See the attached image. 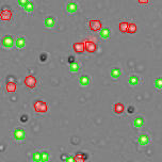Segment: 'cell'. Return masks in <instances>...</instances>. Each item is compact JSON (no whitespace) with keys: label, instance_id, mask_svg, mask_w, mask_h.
<instances>
[{"label":"cell","instance_id":"cell-7","mask_svg":"<svg viewBox=\"0 0 162 162\" xmlns=\"http://www.w3.org/2000/svg\"><path fill=\"white\" fill-rule=\"evenodd\" d=\"M73 49L75 50V52L82 53L84 50H85V45H84V43H81V42L75 43V44L73 45Z\"/></svg>","mask_w":162,"mask_h":162},{"label":"cell","instance_id":"cell-28","mask_svg":"<svg viewBox=\"0 0 162 162\" xmlns=\"http://www.w3.org/2000/svg\"><path fill=\"white\" fill-rule=\"evenodd\" d=\"M28 3H29V1H27V0H20V1H18V5H20V7H24V8H26Z\"/></svg>","mask_w":162,"mask_h":162},{"label":"cell","instance_id":"cell-26","mask_svg":"<svg viewBox=\"0 0 162 162\" xmlns=\"http://www.w3.org/2000/svg\"><path fill=\"white\" fill-rule=\"evenodd\" d=\"M155 87L158 90H161L162 89V77H159L155 80Z\"/></svg>","mask_w":162,"mask_h":162},{"label":"cell","instance_id":"cell-20","mask_svg":"<svg viewBox=\"0 0 162 162\" xmlns=\"http://www.w3.org/2000/svg\"><path fill=\"white\" fill-rule=\"evenodd\" d=\"M85 159H87V156H85L84 153H77L76 157H75L76 162H84Z\"/></svg>","mask_w":162,"mask_h":162},{"label":"cell","instance_id":"cell-18","mask_svg":"<svg viewBox=\"0 0 162 162\" xmlns=\"http://www.w3.org/2000/svg\"><path fill=\"white\" fill-rule=\"evenodd\" d=\"M139 81H140V79H139V77L136 76V75H132V76H130V77L128 78V82H129V84L132 85V87L136 85V84L139 83Z\"/></svg>","mask_w":162,"mask_h":162},{"label":"cell","instance_id":"cell-5","mask_svg":"<svg viewBox=\"0 0 162 162\" xmlns=\"http://www.w3.org/2000/svg\"><path fill=\"white\" fill-rule=\"evenodd\" d=\"M84 45H85V50H87L88 52L94 53L95 51H96L97 46L94 42H92V41H87V42L84 43Z\"/></svg>","mask_w":162,"mask_h":162},{"label":"cell","instance_id":"cell-8","mask_svg":"<svg viewBox=\"0 0 162 162\" xmlns=\"http://www.w3.org/2000/svg\"><path fill=\"white\" fill-rule=\"evenodd\" d=\"M110 35H111V31L108 27H105V28H102L100 31H99V36H100L101 39H107L110 37Z\"/></svg>","mask_w":162,"mask_h":162},{"label":"cell","instance_id":"cell-9","mask_svg":"<svg viewBox=\"0 0 162 162\" xmlns=\"http://www.w3.org/2000/svg\"><path fill=\"white\" fill-rule=\"evenodd\" d=\"M44 25L45 27H47V28H53L54 25H56V19H54V17H52V16L46 17L44 20Z\"/></svg>","mask_w":162,"mask_h":162},{"label":"cell","instance_id":"cell-2","mask_svg":"<svg viewBox=\"0 0 162 162\" xmlns=\"http://www.w3.org/2000/svg\"><path fill=\"white\" fill-rule=\"evenodd\" d=\"M15 44V42H14L13 39V36L12 35H5V37L2 39V46L5 47V48H12Z\"/></svg>","mask_w":162,"mask_h":162},{"label":"cell","instance_id":"cell-3","mask_svg":"<svg viewBox=\"0 0 162 162\" xmlns=\"http://www.w3.org/2000/svg\"><path fill=\"white\" fill-rule=\"evenodd\" d=\"M13 136L15 140L22 141L25 139V136H26V132H25V130L20 127L15 128V130H14V132H13Z\"/></svg>","mask_w":162,"mask_h":162},{"label":"cell","instance_id":"cell-13","mask_svg":"<svg viewBox=\"0 0 162 162\" xmlns=\"http://www.w3.org/2000/svg\"><path fill=\"white\" fill-rule=\"evenodd\" d=\"M25 44H26V39L24 36H18L17 39H15V46L17 47L18 49H22L25 47Z\"/></svg>","mask_w":162,"mask_h":162},{"label":"cell","instance_id":"cell-15","mask_svg":"<svg viewBox=\"0 0 162 162\" xmlns=\"http://www.w3.org/2000/svg\"><path fill=\"white\" fill-rule=\"evenodd\" d=\"M114 109V112L116 114H122L124 112V110H125V107H124L123 104H121V102H117V104H115L113 107Z\"/></svg>","mask_w":162,"mask_h":162},{"label":"cell","instance_id":"cell-23","mask_svg":"<svg viewBox=\"0 0 162 162\" xmlns=\"http://www.w3.org/2000/svg\"><path fill=\"white\" fill-rule=\"evenodd\" d=\"M79 68H80V64H79L78 62H75L73 64H70V70L71 73H76V71H78Z\"/></svg>","mask_w":162,"mask_h":162},{"label":"cell","instance_id":"cell-19","mask_svg":"<svg viewBox=\"0 0 162 162\" xmlns=\"http://www.w3.org/2000/svg\"><path fill=\"white\" fill-rule=\"evenodd\" d=\"M136 29H138V27L134 22H130L129 24V26H128V33H130V34H133V33H136Z\"/></svg>","mask_w":162,"mask_h":162},{"label":"cell","instance_id":"cell-25","mask_svg":"<svg viewBox=\"0 0 162 162\" xmlns=\"http://www.w3.org/2000/svg\"><path fill=\"white\" fill-rule=\"evenodd\" d=\"M49 160V153L47 152L41 153V162H47Z\"/></svg>","mask_w":162,"mask_h":162},{"label":"cell","instance_id":"cell-17","mask_svg":"<svg viewBox=\"0 0 162 162\" xmlns=\"http://www.w3.org/2000/svg\"><path fill=\"white\" fill-rule=\"evenodd\" d=\"M12 18V12L9 10H3L1 12V19L3 20H10Z\"/></svg>","mask_w":162,"mask_h":162},{"label":"cell","instance_id":"cell-22","mask_svg":"<svg viewBox=\"0 0 162 162\" xmlns=\"http://www.w3.org/2000/svg\"><path fill=\"white\" fill-rule=\"evenodd\" d=\"M128 26H129V24L126 22H123L119 24V31L121 32H124V33H126L128 31Z\"/></svg>","mask_w":162,"mask_h":162},{"label":"cell","instance_id":"cell-4","mask_svg":"<svg viewBox=\"0 0 162 162\" xmlns=\"http://www.w3.org/2000/svg\"><path fill=\"white\" fill-rule=\"evenodd\" d=\"M24 82L26 84V87H28L29 89H34L36 87V78L33 76H27Z\"/></svg>","mask_w":162,"mask_h":162},{"label":"cell","instance_id":"cell-14","mask_svg":"<svg viewBox=\"0 0 162 162\" xmlns=\"http://www.w3.org/2000/svg\"><path fill=\"white\" fill-rule=\"evenodd\" d=\"M144 125V118L141 117V116H138L133 119V127L136 128H140Z\"/></svg>","mask_w":162,"mask_h":162},{"label":"cell","instance_id":"cell-10","mask_svg":"<svg viewBox=\"0 0 162 162\" xmlns=\"http://www.w3.org/2000/svg\"><path fill=\"white\" fill-rule=\"evenodd\" d=\"M77 10H78V5L76 2H74V1L73 2H68L66 5V11L68 13H75Z\"/></svg>","mask_w":162,"mask_h":162},{"label":"cell","instance_id":"cell-24","mask_svg":"<svg viewBox=\"0 0 162 162\" xmlns=\"http://www.w3.org/2000/svg\"><path fill=\"white\" fill-rule=\"evenodd\" d=\"M32 161L33 162H41V153L35 152L32 153Z\"/></svg>","mask_w":162,"mask_h":162},{"label":"cell","instance_id":"cell-27","mask_svg":"<svg viewBox=\"0 0 162 162\" xmlns=\"http://www.w3.org/2000/svg\"><path fill=\"white\" fill-rule=\"evenodd\" d=\"M33 8H34V5H33V2L29 1V3L27 5V7L25 8V10H26V12H28V13H31V12L33 11Z\"/></svg>","mask_w":162,"mask_h":162},{"label":"cell","instance_id":"cell-32","mask_svg":"<svg viewBox=\"0 0 162 162\" xmlns=\"http://www.w3.org/2000/svg\"><path fill=\"white\" fill-rule=\"evenodd\" d=\"M39 58H41V61L44 62L45 60H46V54H41V57Z\"/></svg>","mask_w":162,"mask_h":162},{"label":"cell","instance_id":"cell-33","mask_svg":"<svg viewBox=\"0 0 162 162\" xmlns=\"http://www.w3.org/2000/svg\"><path fill=\"white\" fill-rule=\"evenodd\" d=\"M147 2H148L147 0H146V1H145V0H140V1H139V3H141V5H144V3L147 5Z\"/></svg>","mask_w":162,"mask_h":162},{"label":"cell","instance_id":"cell-11","mask_svg":"<svg viewBox=\"0 0 162 162\" xmlns=\"http://www.w3.org/2000/svg\"><path fill=\"white\" fill-rule=\"evenodd\" d=\"M79 83L82 87H88L90 84V77L88 75H81L80 78H79Z\"/></svg>","mask_w":162,"mask_h":162},{"label":"cell","instance_id":"cell-1","mask_svg":"<svg viewBox=\"0 0 162 162\" xmlns=\"http://www.w3.org/2000/svg\"><path fill=\"white\" fill-rule=\"evenodd\" d=\"M33 108H34L35 111L39 112V113H46V112L48 111V106H47V104L43 100L35 101Z\"/></svg>","mask_w":162,"mask_h":162},{"label":"cell","instance_id":"cell-21","mask_svg":"<svg viewBox=\"0 0 162 162\" xmlns=\"http://www.w3.org/2000/svg\"><path fill=\"white\" fill-rule=\"evenodd\" d=\"M5 89H7L8 92H15L16 91V84L14 83V82H8Z\"/></svg>","mask_w":162,"mask_h":162},{"label":"cell","instance_id":"cell-12","mask_svg":"<svg viewBox=\"0 0 162 162\" xmlns=\"http://www.w3.org/2000/svg\"><path fill=\"white\" fill-rule=\"evenodd\" d=\"M138 142H139V144H140L141 146H145V145L148 144L149 136H147V134L143 133V134H141V136H139V139H138Z\"/></svg>","mask_w":162,"mask_h":162},{"label":"cell","instance_id":"cell-31","mask_svg":"<svg viewBox=\"0 0 162 162\" xmlns=\"http://www.w3.org/2000/svg\"><path fill=\"white\" fill-rule=\"evenodd\" d=\"M27 119H28V116H27V115H22V122H24V123H25V122H27Z\"/></svg>","mask_w":162,"mask_h":162},{"label":"cell","instance_id":"cell-30","mask_svg":"<svg viewBox=\"0 0 162 162\" xmlns=\"http://www.w3.org/2000/svg\"><path fill=\"white\" fill-rule=\"evenodd\" d=\"M68 63H70V64L75 63V58L74 57H70V58H68Z\"/></svg>","mask_w":162,"mask_h":162},{"label":"cell","instance_id":"cell-6","mask_svg":"<svg viewBox=\"0 0 162 162\" xmlns=\"http://www.w3.org/2000/svg\"><path fill=\"white\" fill-rule=\"evenodd\" d=\"M90 29L92 31H98L101 30V22L100 20L98 19H95V20H90Z\"/></svg>","mask_w":162,"mask_h":162},{"label":"cell","instance_id":"cell-29","mask_svg":"<svg viewBox=\"0 0 162 162\" xmlns=\"http://www.w3.org/2000/svg\"><path fill=\"white\" fill-rule=\"evenodd\" d=\"M64 162H76V160H75L74 157H71V156H67V157L65 158Z\"/></svg>","mask_w":162,"mask_h":162},{"label":"cell","instance_id":"cell-16","mask_svg":"<svg viewBox=\"0 0 162 162\" xmlns=\"http://www.w3.org/2000/svg\"><path fill=\"white\" fill-rule=\"evenodd\" d=\"M110 75H111V77H112V78L117 79L118 77H121V75H122V70H119V68H117V67H114V68L111 70Z\"/></svg>","mask_w":162,"mask_h":162}]
</instances>
